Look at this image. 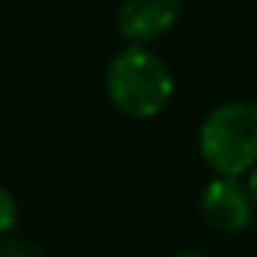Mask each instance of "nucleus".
I'll return each mask as SVG.
<instances>
[{"mask_svg": "<svg viewBox=\"0 0 257 257\" xmlns=\"http://www.w3.org/2000/svg\"><path fill=\"white\" fill-rule=\"evenodd\" d=\"M199 152L216 174L249 172L257 163V102H224L199 127Z\"/></svg>", "mask_w": 257, "mask_h": 257, "instance_id": "obj_2", "label": "nucleus"}, {"mask_svg": "<svg viewBox=\"0 0 257 257\" xmlns=\"http://www.w3.org/2000/svg\"><path fill=\"white\" fill-rule=\"evenodd\" d=\"M246 191H249V199H251V205H254V210H257V163L249 169V183H246Z\"/></svg>", "mask_w": 257, "mask_h": 257, "instance_id": "obj_7", "label": "nucleus"}, {"mask_svg": "<svg viewBox=\"0 0 257 257\" xmlns=\"http://www.w3.org/2000/svg\"><path fill=\"white\" fill-rule=\"evenodd\" d=\"M0 257H34V251L20 240H9V243L0 246Z\"/></svg>", "mask_w": 257, "mask_h": 257, "instance_id": "obj_6", "label": "nucleus"}, {"mask_svg": "<svg viewBox=\"0 0 257 257\" xmlns=\"http://www.w3.org/2000/svg\"><path fill=\"white\" fill-rule=\"evenodd\" d=\"M17 216H20L17 199H14L6 188H0V235L9 232V229L17 224Z\"/></svg>", "mask_w": 257, "mask_h": 257, "instance_id": "obj_5", "label": "nucleus"}, {"mask_svg": "<svg viewBox=\"0 0 257 257\" xmlns=\"http://www.w3.org/2000/svg\"><path fill=\"white\" fill-rule=\"evenodd\" d=\"M180 0H124L119 9V31L130 45L155 42L177 23Z\"/></svg>", "mask_w": 257, "mask_h": 257, "instance_id": "obj_4", "label": "nucleus"}, {"mask_svg": "<svg viewBox=\"0 0 257 257\" xmlns=\"http://www.w3.org/2000/svg\"><path fill=\"white\" fill-rule=\"evenodd\" d=\"M174 257H207V254H202V251H177Z\"/></svg>", "mask_w": 257, "mask_h": 257, "instance_id": "obj_8", "label": "nucleus"}, {"mask_svg": "<svg viewBox=\"0 0 257 257\" xmlns=\"http://www.w3.org/2000/svg\"><path fill=\"white\" fill-rule=\"evenodd\" d=\"M105 91L119 113L130 119H152L172 100L174 78L163 58L144 45H130L108 64Z\"/></svg>", "mask_w": 257, "mask_h": 257, "instance_id": "obj_1", "label": "nucleus"}, {"mask_svg": "<svg viewBox=\"0 0 257 257\" xmlns=\"http://www.w3.org/2000/svg\"><path fill=\"white\" fill-rule=\"evenodd\" d=\"M202 218L218 232H243L254 221V205L238 177L218 174L205 185L199 196Z\"/></svg>", "mask_w": 257, "mask_h": 257, "instance_id": "obj_3", "label": "nucleus"}]
</instances>
